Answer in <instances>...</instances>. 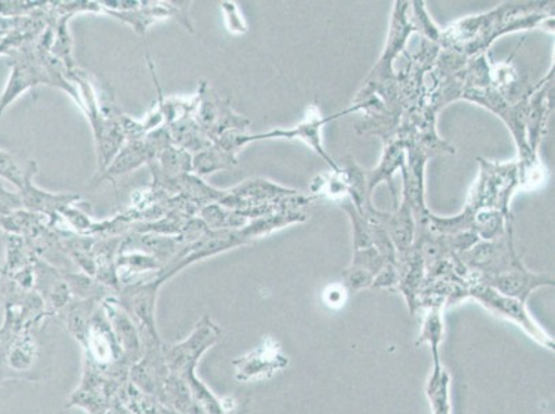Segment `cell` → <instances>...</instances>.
Wrapping results in <instances>:
<instances>
[{"mask_svg":"<svg viewBox=\"0 0 555 414\" xmlns=\"http://www.w3.org/2000/svg\"><path fill=\"white\" fill-rule=\"evenodd\" d=\"M236 164L235 154L221 148L220 145L208 146V148L196 153L193 159V169L198 174H211L217 170L231 168Z\"/></svg>","mask_w":555,"mask_h":414,"instance_id":"cell-6","label":"cell"},{"mask_svg":"<svg viewBox=\"0 0 555 414\" xmlns=\"http://www.w3.org/2000/svg\"><path fill=\"white\" fill-rule=\"evenodd\" d=\"M486 285L491 286L503 296L525 302L534 289L540 286L554 285V280L546 275L532 274L531 271L521 267V269L492 277L486 282Z\"/></svg>","mask_w":555,"mask_h":414,"instance_id":"cell-3","label":"cell"},{"mask_svg":"<svg viewBox=\"0 0 555 414\" xmlns=\"http://www.w3.org/2000/svg\"><path fill=\"white\" fill-rule=\"evenodd\" d=\"M403 144L402 140L392 141V143L388 144L385 150V155H383V159L378 168L373 170L366 179V189L367 192L372 195L373 189L377 184H380L382 181H388L391 184V176L396 173L397 169L403 168Z\"/></svg>","mask_w":555,"mask_h":414,"instance_id":"cell-5","label":"cell"},{"mask_svg":"<svg viewBox=\"0 0 555 414\" xmlns=\"http://www.w3.org/2000/svg\"><path fill=\"white\" fill-rule=\"evenodd\" d=\"M468 296L474 297L477 301L486 306L488 310L494 312V314L508 318L518 325H521L525 331L529 333L533 338H537L543 346L548 348L554 347L552 338L544 335L543 331L532 321L527 310H525L524 302L512 297L503 296L501 293L492 289L491 286L478 282L467 292Z\"/></svg>","mask_w":555,"mask_h":414,"instance_id":"cell-2","label":"cell"},{"mask_svg":"<svg viewBox=\"0 0 555 414\" xmlns=\"http://www.w3.org/2000/svg\"><path fill=\"white\" fill-rule=\"evenodd\" d=\"M357 109L358 108L354 107V105H352V108L345 111V113L330 116V118H324V116H321V114L318 113V109L315 107H312L310 109V114L307 115L305 122L300 124L299 126H296V128L275 129L269 131V133L256 135L238 133L236 134L235 138V144L241 150L242 146L251 143V141L269 139L301 140L305 141L307 145H310L311 148L314 150L318 155H321L322 158H324L327 161V164H330L331 168L335 170V173H337V171H340L339 166H337L335 161H333L330 158V155H327L324 151V146H322V126L330 124L331 120L339 118V116H345L354 113V111Z\"/></svg>","mask_w":555,"mask_h":414,"instance_id":"cell-1","label":"cell"},{"mask_svg":"<svg viewBox=\"0 0 555 414\" xmlns=\"http://www.w3.org/2000/svg\"><path fill=\"white\" fill-rule=\"evenodd\" d=\"M0 177L22 189L27 173H23V170L20 169L17 161L14 160L12 155L0 150Z\"/></svg>","mask_w":555,"mask_h":414,"instance_id":"cell-7","label":"cell"},{"mask_svg":"<svg viewBox=\"0 0 555 414\" xmlns=\"http://www.w3.org/2000/svg\"><path fill=\"white\" fill-rule=\"evenodd\" d=\"M221 10H223L227 27H229L232 34H246L247 25L245 18L242 17L238 7L234 2L221 3Z\"/></svg>","mask_w":555,"mask_h":414,"instance_id":"cell-8","label":"cell"},{"mask_svg":"<svg viewBox=\"0 0 555 414\" xmlns=\"http://www.w3.org/2000/svg\"><path fill=\"white\" fill-rule=\"evenodd\" d=\"M48 78L44 77L42 70L38 65L29 60L28 55H20L13 62V74L10 77L8 88L4 90L3 98L0 99V115L9 107L10 103L18 98L20 94L25 92L31 86L47 82Z\"/></svg>","mask_w":555,"mask_h":414,"instance_id":"cell-4","label":"cell"}]
</instances>
